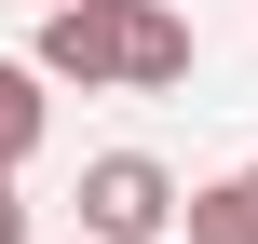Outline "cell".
<instances>
[{
    "instance_id": "obj_1",
    "label": "cell",
    "mask_w": 258,
    "mask_h": 244,
    "mask_svg": "<svg viewBox=\"0 0 258 244\" xmlns=\"http://www.w3.org/2000/svg\"><path fill=\"white\" fill-rule=\"evenodd\" d=\"M41 82H82V95H177L190 82V14L163 0H41Z\"/></svg>"
},
{
    "instance_id": "obj_2",
    "label": "cell",
    "mask_w": 258,
    "mask_h": 244,
    "mask_svg": "<svg viewBox=\"0 0 258 244\" xmlns=\"http://www.w3.org/2000/svg\"><path fill=\"white\" fill-rule=\"evenodd\" d=\"M82 231L95 244H163L177 231V177H163L150 149H95V163H82Z\"/></svg>"
},
{
    "instance_id": "obj_3",
    "label": "cell",
    "mask_w": 258,
    "mask_h": 244,
    "mask_svg": "<svg viewBox=\"0 0 258 244\" xmlns=\"http://www.w3.org/2000/svg\"><path fill=\"white\" fill-rule=\"evenodd\" d=\"M177 231H190V244H258V163H231L218 190H190Z\"/></svg>"
},
{
    "instance_id": "obj_4",
    "label": "cell",
    "mask_w": 258,
    "mask_h": 244,
    "mask_svg": "<svg viewBox=\"0 0 258 244\" xmlns=\"http://www.w3.org/2000/svg\"><path fill=\"white\" fill-rule=\"evenodd\" d=\"M27 149H41V68L0 54V163H27Z\"/></svg>"
},
{
    "instance_id": "obj_5",
    "label": "cell",
    "mask_w": 258,
    "mask_h": 244,
    "mask_svg": "<svg viewBox=\"0 0 258 244\" xmlns=\"http://www.w3.org/2000/svg\"><path fill=\"white\" fill-rule=\"evenodd\" d=\"M0 244H27V204H14V163H0Z\"/></svg>"
},
{
    "instance_id": "obj_6",
    "label": "cell",
    "mask_w": 258,
    "mask_h": 244,
    "mask_svg": "<svg viewBox=\"0 0 258 244\" xmlns=\"http://www.w3.org/2000/svg\"><path fill=\"white\" fill-rule=\"evenodd\" d=\"M27 14H41V0H27Z\"/></svg>"
}]
</instances>
